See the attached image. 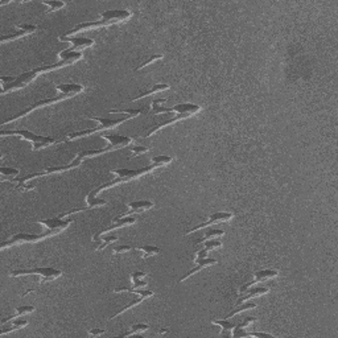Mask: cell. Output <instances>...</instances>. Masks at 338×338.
<instances>
[{"mask_svg": "<svg viewBox=\"0 0 338 338\" xmlns=\"http://www.w3.org/2000/svg\"><path fill=\"white\" fill-rule=\"evenodd\" d=\"M132 17V12L130 9H110V11H105L101 13L99 20L97 21H89V23H81L77 24L74 28L69 29L65 34H62L63 37H70L72 34H76L82 30H89L94 29V28H102V27H110L114 24H119L123 21H127L128 19Z\"/></svg>", "mask_w": 338, "mask_h": 338, "instance_id": "6da1fadb", "label": "cell"}, {"mask_svg": "<svg viewBox=\"0 0 338 338\" xmlns=\"http://www.w3.org/2000/svg\"><path fill=\"white\" fill-rule=\"evenodd\" d=\"M155 169H157V168L153 164H149L148 167H145V168H140V169H124V168L111 169V173L115 174V178H113V180H110V181L105 182V184H102V185L97 186L95 189L91 190V193H93L94 196H98L99 193H101L102 190L110 189V188H113V186L119 185V184H123V182L131 181V180L139 178V177H141V176H144V174L152 172V170H155Z\"/></svg>", "mask_w": 338, "mask_h": 338, "instance_id": "7a4b0ae2", "label": "cell"}, {"mask_svg": "<svg viewBox=\"0 0 338 338\" xmlns=\"http://www.w3.org/2000/svg\"><path fill=\"white\" fill-rule=\"evenodd\" d=\"M86 119H90V120H95L98 122V126L94 127V128H90V130H84V131H76L69 134L63 138L61 141H72V140L80 139V138H87V136L93 135V134H97L99 131H105V130H113L115 127L120 126L123 123H126L127 120L130 119H134L132 116H123V118H101V116H86Z\"/></svg>", "mask_w": 338, "mask_h": 338, "instance_id": "3957f363", "label": "cell"}, {"mask_svg": "<svg viewBox=\"0 0 338 338\" xmlns=\"http://www.w3.org/2000/svg\"><path fill=\"white\" fill-rule=\"evenodd\" d=\"M0 136L1 138H5V136H16V138H20L23 140H27V141L32 143L34 151H38L41 148H47L49 145H52V144L57 143V140L55 138L37 135V134H33V132L28 131V130H3V131L0 132Z\"/></svg>", "mask_w": 338, "mask_h": 338, "instance_id": "277c9868", "label": "cell"}, {"mask_svg": "<svg viewBox=\"0 0 338 338\" xmlns=\"http://www.w3.org/2000/svg\"><path fill=\"white\" fill-rule=\"evenodd\" d=\"M28 275H36L40 278V285H44L48 282L58 279L62 276V271L53 267H34V268H20V270L9 271L11 278H19V276H28Z\"/></svg>", "mask_w": 338, "mask_h": 338, "instance_id": "5b68a950", "label": "cell"}, {"mask_svg": "<svg viewBox=\"0 0 338 338\" xmlns=\"http://www.w3.org/2000/svg\"><path fill=\"white\" fill-rule=\"evenodd\" d=\"M81 164H82V161L74 157V160L66 165H61V167H51V168L45 169V170H42V172H34V173L27 174V176H24V177H21V178H15L13 181L17 182V190H24V192H26V190L33 189V186L26 185L27 181L34 180V178H37V177H45V176H49V174H53V173L66 172V170H70V169H76V168H78Z\"/></svg>", "mask_w": 338, "mask_h": 338, "instance_id": "8992f818", "label": "cell"}, {"mask_svg": "<svg viewBox=\"0 0 338 338\" xmlns=\"http://www.w3.org/2000/svg\"><path fill=\"white\" fill-rule=\"evenodd\" d=\"M53 235H57L55 231L52 230H47L42 234H29V232H16L13 234L12 237L9 238L8 241H5L3 245H1V250L7 249V247H11V246L16 245H23V243H37L40 241H44L49 237H53Z\"/></svg>", "mask_w": 338, "mask_h": 338, "instance_id": "52a82bcc", "label": "cell"}, {"mask_svg": "<svg viewBox=\"0 0 338 338\" xmlns=\"http://www.w3.org/2000/svg\"><path fill=\"white\" fill-rule=\"evenodd\" d=\"M59 61L57 63H53V65H44V66H40L37 68L38 73H48L52 72V70H57L59 68H63V66H69V65H73V63L78 62L80 59L84 58V55L82 52H72L70 49H65V51L59 52L58 53Z\"/></svg>", "mask_w": 338, "mask_h": 338, "instance_id": "ba28073f", "label": "cell"}, {"mask_svg": "<svg viewBox=\"0 0 338 338\" xmlns=\"http://www.w3.org/2000/svg\"><path fill=\"white\" fill-rule=\"evenodd\" d=\"M68 98H69L68 95H65V94H58V95H56V97L44 98L42 101L34 102V103H32L29 107H27L26 110L20 111V113H17V114H15L13 116H11V118H8L7 120H4V122L1 123V126L4 127V126H7V124H9L11 122H15V120H17V119L24 118V116H27L28 114H30L32 111L37 110V109H40V107H47V106L55 105V103H58V102L63 101V99H68Z\"/></svg>", "mask_w": 338, "mask_h": 338, "instance_id": "9c48e42d", "label": "cell"}, {"mask_svg": "<svg viewBox=\"0 0 338 338\" xmlns=\"http://www.w3.org/2000/svg\"><path fill=\"white\" fill-rule=\"evenodd\" d=\"M37 68L32 69V70H28V72L21 73L20 76H17L15 78V81H12L11 84H1V95H4L7 93H11V91H15V90H20L23 87H26L32 82V81L38 76Z\"/></svg>", "mask_w": 338, "mask_h": 338, "instance_id": "30bf717a", "label": "cell"}, {"mask_svg": "<svg viewBox=\"0 0 338 338\" xmlns=\"http://www.w3.org/2000/svg\"><path fill=\"white\" fill-rule=\"evenodd\" d=\"M207 250L202 249L199 250V251H197V254H196V258H195V263L196 266L192 268L190 271H188L182 278H180V280H178V283H182V282H185L188 278H190V276H193L195 274H197V272H199L201 270H203V268H206V267H210V266H214V264H217L218 263V260L214 258H209L207 256Z\"/></svg>", "mask_w": 338, "mask_h": 338, "instance_id": "8fae6325", "label": "cell"}, {"mask_svg": "<svg viewBox=\"0 0 338 338\" xmlns=\"http://www.w3.org/2000/svg\"><path fill=\"white\" fill-rule=\"evenodd\" d=\"M127 293H132L134 295V299H132L130 303L127 305H124L123 308L118 309L116 312L113 314V316L110 317V320H114V318H116L118 316H120L122 313H124L126 310H128V309H131L132 307H135V305H139L140 303H143L144 300H147V299H151V297H153L155 296V293H153V291H149V289H132V291L127 292Z\"/></svg>", "mask_w": 338, "mask_h": 338, "instance_id": "7c38bea8", "label": "cell"}, {"mask_svg": "<svg viewBox=\"0 0 338 338\" xmlns=\"http://www.w3.org/2000/svg\"><path fill=\"white\" fill-rule=\"evenodd\" d=\"M232 218H234V214H232V213H228V211H214V213H213V214H211L206 221H205V222L197 225V226H195V227L189 228V230L185 232V235H190V234L198 231V230H201V228L207 227V226H211V225L222 224V222L226 224V222H228V221H231Z\"/></svg>", "mask_w": 338, "mask_h": 338, "instance_id": "4fadbf2b", "label": "cell"}, {"mask_svg": "<svg viewBox=\"0 0 338 338\" xmlns=\"http://www.w3.org/2000/svg\"><path fill=\"white\" fill-rule=\"evenodd\" d=\"M73 220H70V218H66V217H56V218H49V220H41L38 221V224L41 225V226H44V227L47 228V230H52V231H55L56 234H59V232H62L63 230H66V228L72 225Z\"/></svg>", "mask_w": 338, "mask_h": 338, "instance_id": "5bb4252c", "label": "cell"}, {"mask_svg": "<svg viewBox=\"0 0 338 338\" xmlns=\"http://www.w3.org/2000/svg\"><path fill=\"white\" fill-rule=\"evenodd\" d=\"M101 139L106 140L107 141V147H105L106 152H111V151H115V149H120V148L128 147L130 144L132 143L131 138L123 135H101L99 136Z\"/></svg>", "mask_w": 338, "mask_h": 338, "instance_id": "9a60e30c", "label": "cell"}, {"mask_svg": "<svg viewBox=\"0 0 338 338\" xmlns=\"http://www.w3.org/2000/svg\"><path fill=\"white\" fill-rule=\"evenodd\" d=\"M278 276H279V271L278 270H270V268H267V270L258 271V272H255V274H254L253 282L245 284V285L241 288V293L247 291L249 288L258 285L259 283H264V282H267V280L275 279V278H278Z\"/></svg>", "mask_w": 338, "mask_h": 338, "instance_id": "2e32d148", "label": "cell"}, {"mask_svg": "<svg viewBox=\"0 0 338 338\" xmlns=\"http://www.w3.org/2000/svg\"><path fill=\"white\" fill-rule=\"evenodd\" d=\"M37 29H38L37 26H34V24H17L16 30H13V32H11L9 34L3 36L0 41L3 42V44L8 41H15V40H17V38L24 37V36H27V34L34 33Z\"/></svg>", "mask_w": 338, "mask_h": 338, "instance_id": "e0dca14e", "label": "cell"}, {"mask_svg": "<svg viewBox=\"0 0 338 338\" xmlns=\"http://www.w3.org/2000/svg\"><path fill=\"white\" fill-rule=\"evenodd\" d=\"M59 41L70 42L72 47L69 48L72 52H82L84 49H89L95 44L93 38L89 37H63V36H59Z\"/></svg>", "mask_w": 338, "mask_h": 338, "instance_id": "ac0fdd59", "label": "cell"}, {"mask_svg": "<svg viewBox=\"0 0 338 338\" xmlns=\"http://www.w3.org/2000/svg\"><path fill=\"white\" fill-rule=\"evenodd\" d=\"M147 278V274H144L141 271H135L131 274V282L132 285L130 287H119L115 288V293H120V292H130L132 289H139V288H144L148 285V282L145 280Z\"/></svg>", "mask_w": 338, "mask_h": 338, "instance_id": "d6986e66", "label": "cell"}, {"mask_svg": "<svg viewBox=\"0 0 338 338\" xmlns=\"http://www.w3.org/2000/svg\"><path fill=\"white\" fill-rule=\"evenodd\" d=\"M155 206V203L149 199H139V201H131L130 203H127V210L122 217L132 216L136 213H144V211L151 210Z\"/></svg>", "mask_w": 338, "mask_h": 338, "instance_id": "ffe728a7", "label": "cell"}, {"mask_svg": "<svg viewBox=\"0 0 338 338\" xmlns=\"http://www.w3.org/2000/svg\"><path fill=\"white\" fill-rule=\"evenodd\" d=\"M135 224H136V218L134 216H127V217H120V218H115L114 224L110 225L109 227H106L103 231L95 234L93 238H98V237H101V235H106L107 232L114 231V230H116V228L126 227V226H131V225H135Z\"/></svg>", "mask_w": 338, "mask_h": 338, "instance_id": "44dd1931", "label": "cell"}, {"mask_svg": "<svg viewBox=\"0 0 338 338\" xmlns=\"http://www.w3.org/2000/svg\"><path fill=\"white\" fill-rule=\"evenodd\" d=\"M190 116H193V115L192 114H174V115H172V118H169L168 120H164V122L157 123V124H155L152 128H149V130L147 131V134L144 135V138H151L153 134H156V132L159 131V130H161V128H164V127H167V126H172V124H174L176 122H180V120L188 119V118H190Z\"/></svg>", "mask_w": 338, "mask_h": 338, "instance_id": "7402d4cb", "label": "cell"}, {"mask_svg": "<svg viewBox=\"0 0 338 338\" xmlns=\"http://www.w3.org/2000/svg\"><path fill=\"white\" fill-rule=\"evenodd\" d=\"M268 292H270V288L268 287H256L255 285V287L249 288L247 291L243 292V295L239 296V299L235 303V305H239L242 303H245V301H249L250 299H254V297H260V296L267 295Z\"/></svg>", "mask_w": 338, "mask_h": 338, "instance_id": "603a6c76", "label": "cell"}, {"mask_svg": "<svg viewBox=\"0 0 338 338\" xmlns=\"http://www.w3.org/2000/svg\"><path fill=\"white\" fill-rule=\"evenodd\" d=\"M56 90H57L59 94H65V95H68L69 98H72L82 93L84 90V87L80 84H57V86H56Z\"/></svg>", "mask_w": 338, "mask_h": 338, "instance_id": "cb8c5ba5", "label": "cell"}, {"mask_svg": "<svg viewBox=\"0 0 338 338\" xmlns=\"http://www.w3.org/2000/svg\"><path fill=\"white\" fill-rule=\"evenodd\" d=\"M170 89V84H153L152 87L149 90H147V91H143V93H140L139 95H136V97L131 98L130 101L131 102H135L138 101V99H141V98L144 97H148V95H153V94H157V93H163V91H167V90Z\"/></svg>", "mask_w": 338, "mask_h": 338, "instance_id": "d4e9b609", "label": "cell"}, {"mask_svg": "<svg viewBox=\"0 0 338 338\" xmlns=\"http://www.w3.org/2000/svg\"><path fill=\"white\" fill-rule=\"evenodd\" d=\"M211 324H214V325L220 326L221 329V334L222 336H228V337H231L232 334V330H234V328H235V322L230 321L228 318H222V320H213L211 321Z\"/></svg>", "mask_w": 338, "mask_h": 338, "instance_id": "484cf974", "label": "cell"}, {"mask_svg": "<svg viewBox=\"0 0 338 338\" xmlns=\"http://www.w3.org/2000/svg\"><path fill=\"white\" fill-rule=\"evenodd\" d=\"M134 249H135L136 251L141 253V258L143 259L152 258V256H156V255H159V254L161 253V250L159 249V247H156V246H152V245L136 246V247H134Z\"/></svg>", "mask_w": 338, "mask_h": 338, "instance_id": "4316f807", "label": "cell"}, {"mask_svg": "<svg viewBox=\"0 0 338 338\" xmlns=\"http://www.w3.org/2000/svg\"><path fill=\"white\" fill-rule=\"evenodd\" d=\"M11 321L12 322H11V325H9L8 328H3V329L0 330V336H5L7 333L23 329V328H26V326L28 325V321H27V320H23V318H13Z\"/></svg>", "mask_w": 338, "mask_h": 338, "instance_id": "83f0119b", "label": "cell"}, {"mask_svg": "<svg viewBox=\"0 0 338 338\" xmlns=\"http://www.w3.org/2000/svg\"><path fill=\"white\" fill-rule=\"evenodd\" d=\"M119 238L116 237V235H106V237L103 238H95V239H93V242L95 243V247H94V250L95 251H99V250H103L106 247V246L111 245V243H115V242H118Z\"/></svg>", "mask_w": 338, "mask_h": 338, "instance_id": "f1b7e54d", "label": "cell"}, {"mask_svg": "<svg viewBox=\"0 0 338 338\" xmlns=\"http://www.w3.org/2000/svg\"><path fill=\"white\" fill-rule=\"evenodd\" d=\"M34 309H36L34 307H29V305L16 307V312H15V314H13V316L7 317V318H3V320H1V325H4L5 322L11 321V320H13V318H19V317L26 316V314H28V313L34 312Z\"/></svg>", "mask_w": 338, "mask_h": 338, "instance_id": "f546056e", "label": "cell"}, {"mask_svg": "<svg viewBox=\"0 0 338 338\" xmlns=\"http://www.w3.org/2000/svg\"><path fill=\"white\" fill-rule=\"evenodd\" d=\"M167 102V99H155V101L151 103V111L148 113V115H159L161 116L163 114H167V107H164V103Z\"/></svg>", "mask_w": 338, "mask_h": 338, "instance_id": "4dcf8cb0", "label": "cell"}, {"mask_svg": "<svg viewBox=\"0 0 338 338\" xmlns=\"http://www.w3.org/2000/svg\"><path fill=\"white\" fill-rule=\"evenodd\" d=\"M225 231L224 230H220V228H209L205 234H203L202 238H199L196 241V245H199V243H205L206 241H210V239H214V238L224 237Z\"/></svg>", "mask_w": 338, "mask_h": 338, "instance_id": "1f68e13d", "label": "cell"}, {"mask_svg": "<svg viewBox=\"0 0 338 338\" xmlns=\"http://www.w3.org/2000/svg\"><path fill=\"white\" fill-rule=\"evenodd\" d=\"M149 329V325L147 324H143V322H139V324H134V325L130 328V330H127L124 333L119 334V337H130V336H134V334H140L145 332V330Z\"/></svg>", "mask_w": 338, "mask_h": 338, "instance_id": "d6a6232c", "label": "cell"}, {"mask_svg": "<svg viewBox=\"0 0 338 338\" xmlns=\"http://www.w3.org/2000/svg\"><path fill=\"white\" fill-rule=\"evenodd\" d=\"M256 307H258V305L255 304V303H249V301H245V303H242V304L235 305V308L232 309L231 312L228 313L226 317H224V318H231L232 316H235V314H238V313L245 312V310H250V309H255Z\"/></svg>", "mask_w": 338, "mask_h": 338, "instance_id": "836d02e7", "label": "cell"}, {"mask_svg": "<svg viewBox=\"0 0 338 338\" xmlns=\"http://www.w3.org/2000/svg\"><path fill=\"white\" fill-rule=\"evenodd\" d=\"M110 114H126L128 116L136 118L139 115H143L144 111L140 110V109H113V110H110Z\"/></svg>", "mask_w": 338, "mask_h": 338, "instance_id": "e575fe53", "label": "cell"}, {"mask_svg": "<svg viewBox=\"0 0 338 338\" xmlns=\"http://www.w3.org/2000/svg\"><path fill=\"white\" fill-rule=\"evenodd\" d=\"M41 3L44 5H47V7H48V11H47L48 13L56 12V11H59V9L63 8V7L66 5V3H65V1H57V0H53V1L42 0Z\"/></svg>", "mask_w": 338, "mask_h": 338, "instance_id": "d590c367", "label": "cell"}, {"mask_svg": "<svg viewBox=\"0 0 338 338\" xmlns=\"http://www.w3.org/2000/svg\"><path fill=\"white\" fill-rule=\"evenodd\" d=\"M172 160H173V157L170 156H155L151 159V164H153L157 169H159L161 168V167H165V165L170 164Z\"/></svg>", "mask_w": 338, "mask_h": 338, "instance_id": "8d00e7d4", "label": "cell"}, {"mask_svg": "<svg viewBox=\"0 0 338 338\" xmlns=\"http://www.w3.org/2000/svg\"><path fill=\"white\" fill-rule=\"evenodd\" d=\"M19 172H20V170L16 168H5V167L0 168V173H1V176L4 178H9V181H13L15 177L19 174Z\"/></svg>", "mask_w": 338, "mask_h": 338, "instance_id": "74e56055", "label": "cell"}, {"mask_svg": "<svg viewBox=\"0 0 338 338\" xmlns=\"http://www.w3.org/2000/svg\"><path fill=\"white\" fill-rule=\"evenodd\" d=\"M128 149L131 151V156H130V159H134V157L149 152V147H145V145H134V147L128 148Z\"/></svg>", "mask_w": 338, "mask_h": 338, "instance_id": "f35d334b", "label": "cell"}, {"mask_svg": "<svg viewBox=\"0 0 338 338\" xmlns=\"http://www.w3.org/2000/svg\"><path fill=\"white\" fill-rule=\"evenodd\" d=\"M164 58V55H153V56H151L149 57V59H147L145 62H143V63H140L139 66H136L135 68V72H138V70H141L143 68H145V66H148V65H151V63H153L155 61H160V59H163Z\"/></svg>", "mask_w": 338, "mask_h": 338, "instance_id": "ab89813d", "label": "cell"}, {"mask_svg": "<svg viewBox=\"0 0 338 338\" xmlns=\"http://www.w3.org/2000/svg\"><path fill=\"white\" fill-rule=\"evenodd\" d=\"M222 247V242L220 241V239H210V241H206L205 242V247L203 249L205 250H207L209 253L210 251H213V250H218V249H221Z\"/></svg>", "mask_w": 338, "mask_h": 338, "instance_id": "60d3db41", "label": "cell"}, {"mask_svg": "<svg viewBox=\"0 0 338 338\" xmlns=\"http://www.w3.org/2000/svg\"><path fill=\"white\" fill-rule=\"evenodd\" d=\"M255 321H256V317H243V320H242L241 322H238L235 326H237V328H241V329H246L250 324H253V322Z\"/></svg>", "mask_w": 338, "mask_h": 338, "instance_id": "b9f144b4", "label": "cell"}, {"mask_svg": "<svg viewBox=\"0 0 338 338\" xmlns=\"http://www.w3.org/2000/svg\"><path fill=\"white\" fill-rule=\"evenodd\" d=\"M131 250H134V246L119 245V246H116V247H114V249H113V253H114L115 255H119V254L128 253V251H131Z\"/></svg>", "mask_w": 338, "mask_h": 338, "instance_id": "7bdbcfd3", "label": "cell"}, {"mask_svg": "<svg viewBox=\"0 0 338 338\" xmlns=\"http://www.w3.org/2000/svg\"><path fill=\"white\" fill-rule=\"evenodd\" d=\"M102 334H105V330L103 329H98V328H95V329L89 330V336H91V337H99Z\"/></svg>", "mask_w": 338, "mask_h": 338, "instance_id": "ee69618b", "label": "cell"}, {"mask_svg": "<svg viewBox=\"0 0 338 338\" xmlns=\"http://www.w3.org/2000/svg\"><path fill=\"white\" fill-rule=\"evenodd\" d=\"M249 337H260V338H272L274 336L268 333H249Z\"/></svg>", "mask_w": 338, "mask_h": 338, "instance_id": "f6af8a7d", "label": "cell"}, {"mask_svg": "<svg viewBox=\"0 0 338 338\" xmlns=\"http://www.w3.org/2000/svg\"><path fill=\"white\" fill-rule=\"evenodd\" d=\"M165 333H168V329H160V330H157V334H165Z\"/></svg>", "mask_w": 338, "mask_h": 338, "instance_id": "bcb514c9", "label": "cell"}]
</instances>
